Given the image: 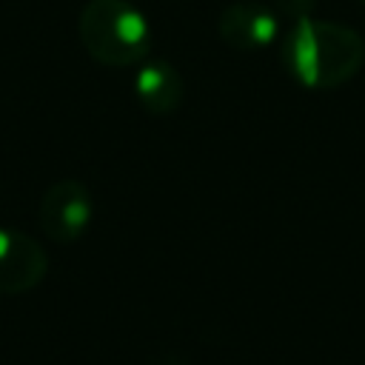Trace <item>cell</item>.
<instances>
[{"instance_id": "cell-7", "label": "cell", "mask_w": 365, "mask_h": 365, "mask_svg": "<svg viewBox=\"0 0 365 365\" xmlns=\"http://www.w3.org/2000/svg\"><path fill=\"white\" fill-rule=\"evenodd\" d=\"M271 6L277 9L279 17H285V20H291V23L305 20V17H311V11H314V0H271Z\"/></svg>"}, {"instance_id": "cell-8", "label": "cell", "mask_w": 365, "mask_h": 365, "mask_svg": "<svg viewBox=\"0 0 365 365\" xmlns=\"http://www.w3.org/2000/svg\"><path fill=\"white\" fill-rule=\"evenodd\" d=\"M359 3H362V6H365V0H359Z\"/></svg>"}, {"instance_id": "cell-3", "label": "cell", "mask_w": 365, "mask_h": 365, "mask_svg": "<svg viewBox=\"0 0 365 365\" xmlns=\"http://www.w3.org/2000/svg\"><path fill=\"white\" fill-rule=\"evenodd\" d=\"M94 217V200L80 180H57L40 200L37 222L43 234L54 242L80 240Z\"/></svg>"}, {"instance_id": "cell-4", "label": "cell", "mask_w": 365, "mask_h": 365, "mask_svg": "<svg viewBox=\"0 0 365 365\" xmlns=\"http://www.w3.org/2000/svg\"><path fill=\"white\" fill-rule=\"evenodd\" d=\"M279 14L262 0H234L220 11L217 31L237 51H262L279 37Z\"/></svg>"}, {"instance_id": "cell-1", "label": "cell", "mask_w": 365, "mask_h": 365, "mask_svg": "<svg viewBox=\"0 0 365 365\" xmlns=\"http://www.w3.org/2000/svg\"><path fill=\"white\" fill-rule=\"evenodd\" d=\"M279 57L299 86L328 91L356 77L365 63V40L334 20L305 17L285 31Z\"/></svg>"}, {"instance_id": "cell-5", "label": "cell", "mask_w": 365, "mask_h": 365, "mask_svg": "<svg viewBox=\"0 0 365 365\" xmlns=\"http://www.w3.org/2000/svg\"><path fill=\"white\" fill-rule=\"evenodd\" d=\"M48 271L43 245L17 228H0V294L14 297L37 288Z\"/></svg>"}, {"instance_id": "cell-6", "label": "cell", "mask_w": 365, "mask_h": 365, "mask_svg": "<svg viewBox=\"0 0 365 365\" xmlns=\"http://www.w3.org/2000/svg\"><path fill=\"white\" fill-rule=\"evenodd\" d=\"M134 94L148 114L168 117L182 106L185 83L168 60H143L134 74Z\"/></svg>"}, {"instance_id": "cell-2", "label": "cell", "mask_w": 365, "mask_h": 365, "mask_svg": "<svg viewBox=\"0 0 365 365\" xmlns=\"http://www.w3.org/2000/svg\"><path fill=\"white\" fill-rule=\"evenodd\" d=\"M77 34L91 60L108 68H128L148 60L154 34L148 17L131 0H88Z\"/></svg>"}]
</instances>
